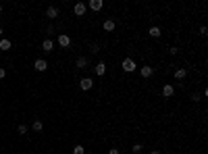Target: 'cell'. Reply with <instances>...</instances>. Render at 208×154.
<instances>
[{"label": "cell", "instance_id": "1", "mask_svg": "<svg viewBox=\"0 0 208 154\" xmlns=\"http://www.w3.org/2000/svg\"><path fill=\"white\" fill-rule=\"evenodd\" d=\"M121 69H123L125 73H133V71L138 69V65H135V61H133V58H125L123 63H121Z\"/></svg>", "mask_w": 208, "mask_h": 154}, {"label": "cell", "instance_id": "2", "mask_svg": "<svg viewBox=\"0 0 208 154\" xmlns=\"http://www.w3.org/2000/svg\"><path fill=\"white\" fill-rule=\"evenodd\" d=\"M79 88H81L83 92H88L94 88V79L92 77H83V79H79Z\"/></svg>", "mask_w": 208, "mask_h": 154}, {"label": "cell", "instance_id": "3", "mask_svg": "<svg viewBox=\"0 0 208 154\" xmlns=\"http://www.w3.org/2000/svg\"><path fill=\"white\" fill-rule=\"evenodd\" d=\"M139 75L144 77V79H148V77L154 75V69L152 67H148V65H144V67H139Z\"/></svg>", "mask_w": 208, "mask_h": 154}, {"label": "cell", "instance_id": "4", "mask_svg": "<svg viewBox=\"0 0 208 154\" xmlns=\"http://www.w3.org/2000/svg\"><path fill=\"white\" fill-rule=\"evenodd\" d=\"M58 44H61V48H69L71 46V38L67 34H61L58 35Z\"/></svg>", "mask_w": 208, "mask_h": 154}, {"label": "cell", "instance_id": "5", "mask_svg": "<svg viewBox=\"0 0 208 154\" xmlns=\"http://www.w3.org/2000/svg\"><path fill=\"white\" fill-rule=\"evenodd\" d=\"M173 94H175V88L171 84H165V85H162V96H165V98H171Z\"/></svg>", "mask_w": 208, "mask_h": 154}, {"label": "cell", "instance_id": "6", "mask_svg": "<svg viewBox=\"0 0 208 154\" xmlns=\"http://www.w3.org/2000/svg\"><path fill=\"white\" fill-rule=\"evenodd\" d=\"M34 67H35V71H40V73H42V71H46V69H48V63H46L44 58H38V61L34 63Z\"/></svg>", "mask_w": 208, "mask_h": 154}, {"label": "cell", "instance_id": "7", "mask_svg": "<svg viewBox=\"0 0 208 154\" xmlns=\"http://www.w3.org/2000/svg\"><path fill=\"white\" fill-rule=\"evenodd\" d=\"M73 13H75L77 17H83V15H85V4H81V2H77L75 7H73Z\"/></svg>", "mask_w": 208, "mask_h": 154}, {"label": "cell", "instance_id": "8", "mask_svg": "<svg viewBox=\"0 0 208 154\" xmlns=\"http://www.w3.org/2000/svg\"><path fill=\"white\" fill-rule=\"evenodd\" d=\"M46 17H48V19H56V17H58V8L56 7H48L46 8Z\"/></svg>", "mask_w": 208, "mask_h": 154}, {"label": "cell", "instance_id": "9", "mask_svg": "<svg viewBox=\"0 0 208 154\" xmlns=\"http://www.w3.org/2000/svg\"><path fill=\"white\" fill-rule=\"evenodd\" d=\"M88 7H90L92 11H100V8L104 7V2H102V0H90V4H88Z\"/></svg>", "mask_w": 208, "mask_h": 154}, {"label": "cell", "instance_id": "10", "mask_svg": "<svg viewBox=\"0 0 208 154\" xmlns=\"http://www.w3.org/2000/svg\"><path fill=\"white\" fill-rule=\"evenodd\" d=\"M148 35H150V38H160V35H162V31H160V27H156V25H154V27L148 29Z\"/></svg>", "mask_w": 208, "mask_h": 154}, {"label": "cell", "instance_id": "11", "mask_svg": "<svg viewBox=\"0 0 208 154\" xmlns=\"http://www.w3.org/2000/svg\"><path fill=\"white\" fill-rule=\"evenodd\" d=\"M175 79H185V75H187V71L183 69V67H179V69H175Z\"/></svg>", "mask_w": 208, "mask_h": 154}, {"label": "cell", "instance_id": "12", "mask_svg": "<svg viewBox=\"0 0 208 154\" xmlns=\"http://www.w3.org/2000/svg\"><path fill=\"white\" fill-rule=\"evenodd\" d=\"M42 48L46 50V52H52V48H54V44H52V40H48V38H46V40L42 42Z\"/></svg>", "mask_w": 208, "mask_h": 154}, {"label": "cell", "instance_id": "13", "mask_svg": "<svg viewBox=\"0 0 208 154\" xmlns=\"http://www.w3.org/2000/svg\"><path fill=\"white\" fill-rule=\"evenodd\" d=\"M104 73H106V65H104V63H98V65H96V75L102 77Z\"/></svg>", "mask_w": 208, "mask_h": 154}, {"label": "cell", "instance_id": "14", "mask_svg": "<svg viewBox=\"0 0 208 154\" xmlns=\"http://www.w3.org/2000/svg\"><path fill=\"white\" fill-rule=\"evenodd\" d=\"M77 67H79V69H85V67H88V58H85V56H79V58H77Z\"/></svg>", "mask_w": 208, "mask_h": 154}, {"label": "cell", "instance_id": "15", "mask_svg": "<svg viewBox=\"0 0 208 154\" xmlns=\"http://www.w3.org/2000/svg\"><path fill=\"white\" fill-rule=\"evenodd\" d=\"M104 29H106V31H112V29H115V21H112V19H106V21H104Z\"/></svg>", "mask_w": 208, "mask_h": 154}, {"label": "cell", "instance_id": "16", "mask_svg": "<svg viewBox=\"0 0 208 154\" xmlns=\"http://www.w3.org/2000/svg\"><path fill=\"white\" fill-rule=\"evenodd\" d=\"M11 46H13V44H11V40H0V50H8Z\"/></svg>", "mask_w": 208, "mask_h": 154}, {"label": "cell", "instance_id": "17", "mask_svg": "<svg viewBox=\"0 0 208 154\" xmlns=\"http://www.w3.org/2000/svg\"><path fill=\"white\" fill-rule=\"evenodd\" d=\"M31 129H34V131H42V129H44V125H42V121L38 119V121H34V125H31Z\"/></svg>", "mask_w": 208, "mask_h": 154}, {"label": "cell", "instance_id": "18", "mask_svg": "<svg viewBox=\"0 0 208 154\" xmlns=\"http://www.w3.org/2000/svg\"><path fill=\"white\" fill-rule=\"evenodd\" d=\"M142 150H144V146H142V144H133V148H131L133 154H142Z\"/></svg>", "mask_w": 208, "mask_h": 154}, {"label": "cell", "instance_id": "19", "mask_svg": "<svg viewBox=\"0 0 208 154\" xmlns=\"http://www.w3.org/2000/svg\"><path fill=\"white\" fill-rule=\"evenodd\" d=\"M73 154H85V148H83L81 144H77V146L73 148Z\"/></svg>", "mask_w": 208, "mask_h": 154}, {"label": "cell", "instance_id": "20", "mask_svg": "<svg viewBox=\"0 0 208 154\" xmlns=\"http://www.w3.org/2000/svg\"><path fill=\"white\" fill-rule=\"evenodd\" d=\"M17 131H19L21 135H25V133H27V127H25V125H19V127H17Z\"/></svg>", "mask_w": 208, "mask_h": 154}, {"label": "cell", "instance_id": "21", "mask_svg": "<svg viewBox=\"0 0 208 154\" xmlns=\"http://www.w3.org/2000/svg\"><path fill=\"white\" fill-rule=\"evenodd\" d=\"M177 52H179V48H175V46H173V48H171V50H169V54H171V56H175V54H177Z\"/></svg>", "mask_w": 208, "mask_h": 154}, {"label": "cell", "instance_id": "22", "mask_svg": "<svg viewBox=\"0 0 208 154\" xmlns=\"http://www.w3.org/2000/svg\"><path fill=\"white\" fill-rule=\"evenodd\" d=\"M4 77H7V71H4L2 67H0V79H4Z\"/></svg>", "mask_w": 208, "mask_h": 154}, {"label": "cell", "instance_id": "23", "mask_svg": "<svg viewBox=\"0 0 208 154\" xmlns=\"http://www.w3.org/2000/svg\"><path fill=\"white\" fill-rule=\"evenodd\" d=\"M108 154H121V152H119L117 148H111V150H108Z\"/></svg>", "mask_w": 208, "mask_h": 154}, {"label": "cell", "instance_id": "24", "mask_svg": "<svg viewBox=\"0 0 208 154\" xmlns=\"http://www.w3.org/2000/svg\"><path fill=\"white\" fill-rule=\"evenodd\" d=\"M150 154H162V152H160V150H152V152H150Z\"/></svg>", "mask_w": 208, "mask_h": 154}, {"label": "cell", "instance_id": "25", "mask_svg": "<svg viewBox=\"0 0 208 154\" xmlns=\"http://www.w3.org/2000/svg\"><path fill=\"white\" fill-rule=\"evenodd\" d=\"M0 13H2V4H0Z\"/></svg>", "mask_w": 208, "mask_h": 154}, {"label": "cell", "instance_id": "26", "mask_svg": "<svg viewBox=\"0 0 208 154\" xmlns=\"http://www.w3.org/2000/svg\"><path fill=\"white\" fill-rule=\"evenodd\" d=\"M0 35H2V27H0Z\"/></svg>", "mask_w": 208, "mask_h": 154}]
</instances>
